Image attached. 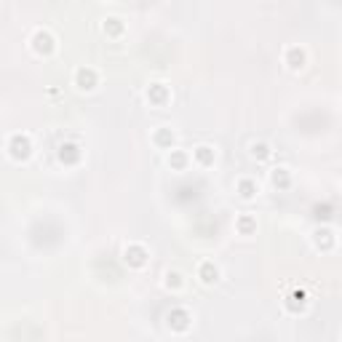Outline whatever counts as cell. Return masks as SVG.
<instances>
[{"mask_svg":"<svg viewBox=\"0 0 342 342\" xmlns=\"http://www.w3.org/2000/svg\"><path fill=\"white\" fill-rule=\"evenodd\" d=\"M30 150H32V145H30L27 136L16 134L14 139H11V158H14V161H24V158L30 155Z\"/></svg>","mask_w":342,"mask_h":342,"instance_id":"6da1fadb","label":"cell"},{"mask_svg":"<svg viewBox=\"0 0 342 342\" xmlns=\"http://www.w3.org/2000/svg\"><path fill=\"white\" fill-rule=\"evenodd\" d=\"M32 45H35L38 54H51V48H54V38H51L48 32H35Z\"/></svg>","mask_w":342,"mask_h":342,"instance_id":"7a4b0ae2","label":"cell"},{"mask_svg":"<svg viewBox=\"0 0 342 342\" xmlns=\"http://www.w3.org/2000/svg\"><path fill=\"white\" fill-rule=\"evenodd\" d=\"M75 81H78V86H81V88H94L96 86V72L94 70H78L75 72Z\"/></svg>","mask_w":342,"mask_h":342,"instance_id":"3957f363","label":"cell"},{"mask_svg":"<svg viewBox=\"0 0 342 342\" xmlns=\"http://www.w3.org/2000/svg\"><path fill=\"white\" fill-rule=\"evenodd\" d=\"M286 64L292 67V70H299V67H305V51H302V48H289Z\"/></svg>","mask_w":342,"mask_h":342,"instance_id":"277c9868","label":"cell"},{"mask_svg":"<svg viewBox=\"0 0 342 342\" xmlns=\"http://www.w3.org/2000/svg\"><path fill=\"white\" fill-rule=\"evenodd\" d=\"M216 276H219V270H216L212 262H203V265H201V281L203 283H214Z\"/></svg>","mask_w":342,"mask_h":342,"instance_id":"5b68a950","label":"cell"},{"mask_svg":"<svg viewBox=\"0 0 342 342\" xmlns=\"http://www.w3.org/2000/svg\"><path fill=\"white\" fill-rule=\"evenodd\" d=\"M126 262H131V265L139 267L142 262H145V249H142V246H131V249H126Z\"/></svg>","mask_w":342,"mask_h":342,"instance_id":"8992f818","label":"cell"},{"mask_svg":"<svg viewBox=\"0 0 342 342\" xmlns=\"http://www.w3.org/2000/svg\"><path fill=\"white\" fill-rule=\"evenodd\" d=\"M195 158L203 163V166H209V163L214 161V150H212V147H206V145H203V147H198V150H195Z\"/></svg>","mask_w":342,"mask_h":342,"instance_id":"52a82bcc","label":"cell"},{"mask_svg":"<svg viewBox=\"0 0 342 342\" xmlns=\"http://www.w3.org/2000/svg\"><path fill=\"white\" fill-rule=\"evenodd\" d=\"M273 185H276V187H289V171L286 169H276V171H273Z\"/></svg>","mask_w":342,"mask_h":342,"instance_id":"ba28073f","label":"cell"},{"mask_svg":"<svg viewBox=\"0 0 342 342\" xmlns=\"http://www.w3.org/2000/svg\"><path fill=\"white\" fill-rule=\"evenodd\" d=\"M147 96H152L155 102H161L163 96H166V86H163V83H152L150 91H147Z\"/></svg>","mask_w":342,"mask_h":342,"instance_id":"9c48e42d","label":"cell"},{"mask_svg":"<svg viewBox=\"0 0 342 342\" xmlns=\"http://www.w3.org/2000/svg\"><path fill=\"white\" fill-rule=\"evenodd\" d=\"M238 187H241V195H243V198H252L254 192H256V187H254L249 179H241V185H238Z\"/></svg>","mask_w":342,"mask_h":342,"instance_id":"30bf717a","label":"cell"},{"mask_svg":"<svg viewBox=\"0 0 342 342\" xmlns=\"http://www.w3.org/2000/svg\"><path fill=\"white\" fill-rule=\"evenodd\" d=\"M252 152H254V155H259V158H267V155H270L267 145H254V147H252Z\"/></svg>","mask_w":342,"mask_h":342,"instance_id":"8fae6325","label":"cell"},{"mask_svg":"<svg viewBox=\"0 0 342 342\" xmlns=\"http://www.w3.org/2000/svg\"><path fill=\"white\" fill-rule=\"evenodd\" d=\"M174 283V286H179V273H169V286Z\"/></svg>","mask_w":342,"mask_h":342,"instance_id":"7c38bea8","label":"cell"},{"mask_svg":"<svg viewBox=\"0 0 342 342\" xmlns=\"http://www.w3.org/2000/svg\"><path fill=\"white\" fill-rule=\"evenodd\" d=\"M155 139H158V142H174V136H169L166 131H161V134H158Z\"/></svg>","mask_w":342,"mask_h":342,"instance_id":"4fadbf2b","label":"cell"}]
</instances>
